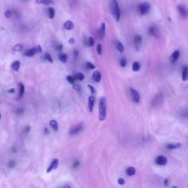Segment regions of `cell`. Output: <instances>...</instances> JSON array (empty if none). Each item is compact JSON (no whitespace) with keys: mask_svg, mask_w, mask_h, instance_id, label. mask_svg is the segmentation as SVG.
<instances>
[{"mask_svg":"<svg viewBox=\"0 0 188 188\" xmlns=\"http://www.w3.org/2000/svg\"><path fill=\"white\" fill-rule=\"evenodd\" d=\"M110 11L116 22H119L120 18V10L116 0H112L110 4Z\"/></svg>","mask_w":188,"mask_h":188,"instance_id":"cell-1","label":"cell"},{"mask_svg":"<svg viewBox=\"0 0 188 188\" xmlns=\"http://www.w3.org/2000/svg\"><path fill=\"white\" fill-rule=\"evenodd\" d=\"M105 104V99L103 97L100 98L99 102V119L100 121H103L106 118L107 110Z\"/></svg>","mask_w":188,"mask_h":188,"instance_id":"cell-2","label":"cell"},{"mask_svg":"<svg viewBox=\"0 0 188 188\" xmlns=\"http://www.w3.org/2000/svg\"><path fill=\"white\" fill-rule=\"evenodd\" d=\"M151 8V6L148 3L145 2L139 5L137 7L138 13L140 15L142 16L148 13Z\"/></svg>","mask_w":188,"mask_h":188,"instance_id":"cell-3","label":"cell"},{"mask_svg":"<svg viewBox=\"0 0 188 188\" xmlns=\"http://www.w3.org/2000/svg\"><path fill=\"white\" fill-rule=\"evenodd\" d=\"M148 32L151 36L155 38H158L159 36V30L157 26L155 25H152L149 27L148 29Z\"/></svg>","mask_w":188,"mask_h":188,"instance_id":"cell-4","label":"cell"},{"mask_svg":"<svg viewBox=\"0 0 188 188\" xmlns=\"http://www.w3.org/2000/svg\"><path fill=\"white\" fill-rule=\"evenodd\" d=\"M130 93L131 98L134 102L136 103H138L140 102V95L136 90L133 88H130Z\"/></svg>","mask_w":188,"mask_h":188,"instance_id":"cell-5","label":"cell"},{"mask_svg":"<svg viewBox=\"0 0 188 188\" xmlns=\"http://www.w3.org/2000/svg\"><path fill=\"white\" fill-rule=\"evenodd\" d=\"M38 53H39V50H38V48L37 46L27 50L26 53H24V55L27 57H33V56H34Z\"/></svg>","mask_w":188,"mask_h":188,"instance_id":"cell-6","label":"cell"},{"mask_svg":"<svg viewBox=\"0 0 188 188\" xmlns=\"http://www.w3.org/2000/svg\"><path fill=\"white\" fill-rule=\"evenodd\" d=\"M142 39L140 36L139 35H136L134 37V44L136 49L137 50L140 49V46L142 43Z\"/></svg>","mask_w":188,"mask_h":188,"instance_id":"cell-7","label":"cell"},{"mask_svg":"<svg viewBox=\"0 0 188 188\" xmlns=\"http://www.w3.org/2000/svg\"><path fill=\"white\" fill-rule=\"evenodd\" d=\"M83 126L82 124H79L77 125H76L74 127L71 128V129L69 131V134L71 135H74L78 133L79 132L81 131L83 129Z\"/></svg>","mask_w":188,"mask_h":188,"instance_id":"cell-8","label":"cell"},{"mask_svg":"<svg viewBox=\"0 0 188 188\" xmlns=\"http://www.w3.org/2000/svg\"><path fill=\"white\" fill-rule=\"evenodd\" d=\"M58 159H54L53 161V162H52V163H51V165H50L49 167L46 170V172L48 173L50 172L51 171H52L53 170L56 169L58 166Z\"/></svg>","mask_w":188,"mask_h":188,"instance_id":"cell-9","label":"cell"},{"mask_svg":"<svg viewBox=\"0 0 188 188\" xmlns=\"http://www.w3.org/2000/svg\"><path fill=\"white\" fill-rule=\"evenodd\" d=\"M156 162L157 165L160 166H164L166 165L167 162V159L166 158V157L163 156H158L157 159H156Z\"/></svg>","mask_w":188,"mask_h":188,"instance_id":"cell-10","label":"cell"},{"mask_svg":"<svg viewBox=\"0 0 188 188\" xmlns=\"http://www.w3.org/2000/svg\"><path fill=\"white\" fill-rule=\"evenodd\" d=\"M179 55H180L179 51L175 50L172 54V55L170 56V61L172 63H175V62H177V61L178 60L179 57Z\"/></svg>","mask_w":188,"mask_h":188,"instance_id":"cell-11","label":"cell"},{"mask_svg":"<svg viewBox=\"0 0 188 188\" xmlns=\"http://www.w3.org/2000/svg\"><path fill=\"white\" fill-rule=\"evenodd\" d=\"M95 102V97L93 96H90L88 98V108L90 113H92Z\"/></svg>","mask_w":188,"mask_h":188,"instance_id":"cell-12","label":"cell"},{"mask_svg":"<svg viewBox=\"0 0 188 188\" xmlns=\"http://www.w3.org/2000/svg\"><path fill=\"white\" fill-rule=\"evenodd\" d=\"M99 33L100 39H103L105 36V24L104 23H103L101 24L100 29L99 31Z\"/></svg>","mask_w":188,"mask_h":188,"instance_id":"cell-13","label":"cell"},{"mask_svg":"<svg viewBox=\"0 0 188 188\" xmlns=\"http://www.w3.org/2000/svg\"><path fill=\"white\" fill-rule=\"evenodd\" d=\"M178 9L179 11L180 15H182L183 17H186L187 16V12L185 7L182 5H179L178 6Z\"/></svg>","mask_w":188,"mask_h":188,"instance_id":"cell-14","label":"cell"},{"mask_svg":"<svg viewBox=\"0 0 188 188\" xmlns=\"http://www.w3.org/2000/svg\"><path fill=\"white\" fill-rule=\"evenodd\" d=\"M36 3L38 4H42L45 6H49L54 4L53 0H36Z\"/></svg>","mask_w":188,"mask_h":188,"instance_id":"cell-15","label":"cell"},{"mask_svg":"<svg viewBox=\"0 0 188 188\" xmlns=\"http://www.w3.org/2000/svg\"><path fill=\"white\" fill-rule=\"evenodd\" d=\"M64 27L66 29L70 30L74 29V24L73 23V22L71 21V20H67V21L65 22L64 24Z\"/></svg>","mask_w":188,"mask_h":188,"instance_id":"cell-16","label":"cell"},{"mask_svg":"<svg viewBox=\"0 0 188 188\" xmlns=\"http://www.w3.org/2000/svg\"><path fill=\"white\" fill-rule=\"evenodd\" d=\"M92 78L95 82H100V81L101 80V75L99 71H96L95 72H94L92 76Z\"/></svg>","mask_w":188,"mask_h":188,"instance_id":"cell-17","label":"cell"},{"mask_svg":"<svg viewBox=\"0 0 188 188\" xmlns=\"http://www.w3.org/2000/svg\"><path fill=\"white\" fill-rule=\"evenodd\" d=\"M115 45H116V47L117 48L118 50L119 51L120 53H124L125 48H124V45L123 44V43H121L120 41H118L116 42Z\"/></svg>","mask_w":188,"mask_h":188,"instance_id":"cell-18","label":"cell"},{"mask_svg":"<svg viewBox=\"0 0 188 188\" xmlns=\"http://www.w3.org/2000/svg\"><path fill=\"white\" fill-rule=\"evenodd\" d=\"M67 57H68L66 53H61L58 55L59 60H60V61L61 62H63V63H65V62L67 61Z\"/></svg>","mask_w":188,"mask_h":188,"instance_id":"cell-19","label":"cell"},{"mask_svg":"<svg viewBox=\"0 0 188 188\" xmlns=\"http://www.w3.org/2000/svg\"><path fill=\"white\" fill-rule=\"evenodd\" d=\"M188 79V67L185 66L183 68L182 73V79L185 81Z\"/></svg>","mask_w":188,"mask_h":188,"instance_id":"cell-20","label":"cell"},{"mask_svg":"<svg viewBox=\"0 0 188 188\" xmlns=\"http://www.w3.org/2000/svg\"><path fill=\"white\" fill-rule=\"evenodd\" d=\"M48 16L49 17L50 19H53L55 17V9L53 7H50L48 9Z\"/></svg>","mask_w":188,"mask_h":188,"instance_id":"cell-21","label":"cell"},{"mask_svg":"<svg viewBox=\"0 0 188 188\" xmlns=\"http://www.w3.org/2000/svg\"><path fill=\"white\" fill-rule=\"evenodd\" d=\"M23 49V45L21 44H18L12 48V50L16 52H20Z\"/></svg>","mask_w":188,"mask_h":188,"instance_id":"cell-22","label":"cell"},{"mask_svg":"<svg viewBox=\"0 0 188 188\" xmlns=\"http://www.w3.org/2000/svg\"><path fill=\"white\" fill-rule=\"evenodd\" d=\"M50 125L55 131H57L58 126L57 122L55 120H52L50 121Z\"/></svg>","mask_w":188,"mask_h":188,"instance_id":"cell-23","label":"cell"},{"mask_svg":"<svg viewBox=\"0 0 188 188\" xmlns=\"http://www.w3.org/2000/svg\"><path fill=\"white\" fill-rule=\"evenodd\" d=\"M20 62L19 61H16L13 62L12 65V68H13V70L16 71H18L19 67H20Z\"/></svg>","mask_w":188,"mask_h":188,"instance_id":"cell-24","label":"cell"},{"mask_svg":"<svg viewBox=\"0 0 188 188\" xmlns=\"http://www.w3.org/2000/svg\"><path fill=\"white\" fill-rule=\"evenodd\" d=\"M181 146H182V145H181L180 144H179V143L170 144L167 146V148L169 149H175V148H180Z\"/></svg>","mask_w":188,"mask_h":188,"instance_id":"cell-25","label":"cell"},{"mask_svg":"<svg viewBox=\"0 0 188 188\" xmlns=\"http://www.w3.org/2000/svg\"><path fill=\"white\" fill-rule=\"evenodd\" d=\"M136 173V169L134 167H129L126 170V174L127 175L129 176L134 175Z\"/></svg>","mask_w":188,"mask_h":188,"instance_id":"cell-26","label":"cell"},{"mask_svg":"<svg viewBox=\"0 0 188 188\" xmlns=\"http://www.w3.org/2000/svg\"><path fill=\"white\" fill-rule=\"evenodd\" d=\"M19 98H22L23 97L24 93V90H25V88H24V86L22 83H19Z\"/></svg>","mask_w":188,"mask_h":188,"instance_id":"cell-27","label":"cell"},{"mask_svg":"<svg viewBox=\"0 0 188 188\" xmlns=\"http://www.w3.org/2000/svg\"><path fill=\"white\" fill-rule=\"evenodd\" d=\"M75 78L76 79H78V80H79V81H83V79H85V75L83 74V73L82 72H79V73H78V74H76L75 76Z\"/></svg>","mask_w":188,"mask_h":188,"instance_id":"cell-28","label":"cell"},{"mask_svg":"<svg viewBox=\"0 0 188 188\" xmlns=\"http://www.w3.org/2000/svg\"><path fill=\"white\" fill-rule=\"evenodd\" d=\"M140 65L138 62H134L133 65V70L134 71L137 72L140 70Z\"/></svg>","mask_w":188,"mask_h":188,"instance_id":"cell-29","label":"cell"},{"mask_svg":"<svg viewBox=\"0 0 188 188\" xmlns=\"http://www.w3.org/2000/svg\"><path fill=\"white\" fill-rule=\"evenodd\" d=\"M87 44V45L89 47H92L94 45V44H95V40H94V38L92 37H89Z\"/></svg>","mask_w":188,"mask_h":188,"instance_id":"cell-30","label":"cell"},{"mask_svg":"<svg viewBox=\"0 0 188 188\" xmlns=\"http://www.w3.org/2000/svg\"><path fill=\"white\" fill-rule=\"evenodd\" d=\"M66 79L67 80V81L69 83H71V84H74V83H75V81L76 79H75V77H74V76H67Z\"/></svg>","mask_w":188,"mask_h":188,"instance_id":"cell-31","label":"cell"},{"mask_svg":"<svg viewBox=\"0 0 188 188\" xmlns=\"http://www.w3.org/2000/svg\"><path fill=\"white\" fill-rule=\"evenodd\" d=\"M44 58H45V60H46L48 61H49V62H50V63H53V58H52V57H51V56L50 54H49L48 53L45 54V55H44Z\"/></svg>","mask_w":188,"mask_h":188,"instance_id":"cell-32","label":"cell"},{"mask_svg":"<svg viewBox=\"0 0 188 188\" xmlns=\"http://www.w3.org/2000/svg\"><path fill=\"white\" fill-rule=\"evenodd\" d=\"M126 64H127V61L126 60V58H122L121 60V61H120V66H121L122 67H124L126 66Z\"/></svg>","mask_w":188,"mask_h":188,"instance_id":"cell-33","label":"cell"},{"mask_svg":"<svg viewBox=\"0 0 188 188\" xmlns=\"http://www.w3.org/2000/svg\"><path fill=\"white\" fill-rule=\"evenodd\" d=\"M97 52L99 55L102 54V45L100 44H98L97 46Z\"/></svg>","mask_w":188,"mask_h":188,"instance_id":"cell-34","label":"cell"},{"mask_svg":"<svg viewBox=\"0 0 188 188\" xmlns=\"http://www.w3.org/2000/svg\"><path fill=\"white\" fill-rule=\"evenodd\" d=\"M87 67L90 69H95L96 68V66H95V65H93L92 63H91L90 62H87Z\"/></svg>","mask_w":188,"mask_h":188,"instance_id":"cell-35","label":"cell"},{"mask_svg":"<svg viewBox=\"0 0 188 188\" xmlns=\"http://www.w3.org/2000/svg\"><path fill=\"white\" fill-rule=\"evenodd\" d=\"M12 13L9 10H7V11L5 12V16L7 18H9L11 17Z\"/></svg>","mask_w":188,"mask_h":188,"instance_id":"cell-36","label":"cell"},{"mask_svg":"<svg viewBox=\"0 0 188 188\" xmlns=\"http://www.w3.org/2000/svg\"><path fill=\"white\" fill-rule=\"evenodd\" d=\"M87 86H88V87L89 88V89L90 90V92H91V93H92V95H94V94L96 93L95 88H94L92 86L90 85H88Z\"/></svg>","mask_w":188,"mask_h":188,"instance_id":"cell-37","label":"cell"},{"mask_svg":"<svg viewBox=\"0 0 188 188\" xmlns=\"http://www.w3.org/2000/svg\"><path fill=\"white\" fill-rule=\"evenodd\" d=\"M8 165V167H9V168H13V167H15V165H16V162L14 161H9Z\"/></svg>","mask_w":188,"mask_h":188,"instance_id":"cell-38","label":"cell"},{"mask_svg":"<svg viewBox=\"0 0 188 188\" xmlns=\"http://www.w3.org/2000/svg\"><path fill=\"white\" fill-rule=\"evenodd\" d=\"M73 88H74L75 90L77 92H80L81 91V88H80V86H79L77 85H75L73 86Z\"/></svg>","mask_w":188,"mask_h":188,"instance_id":"cell-39","label":"cell"},{"mask_svg":"<svg viewBox=\"0 0 188 188\" xmlns=\"http://www.w3.org/2000/svg\"><path fill=\"white\" fill-rule=\"evenodd\" d=\"M118 183H119L120 184V185H124V184H125V181L123 178H119V179H118Z\"/></svg>","mask_w":188,"mask_h":188,"instance_id":"cell-40","label":"cell"},{"mask_svg":"<svg viewBox=\"0 0 188 188\" xmlns=\"http://www.w3.org/2000/svg\"><path fill=\"white\" fill-rule=\"evenodd\" d=\"M75 39L74 38H69V39L68 40V43L70 44V45H74L75 44Z\"/></svg>","mask_w":188,"mask_h":188,"instance_id":"cell-41","label":"cell"},{"mask_svg":"<svg viewBox=\"0 0 188 188\" xmlns=\"http://www.w3.org/2000/svg\"><path fill=\"white\" fill-rule=\"evenodd\" d=\"M30 127L29 126H26L25 127H24V132L25 133H28V132L30 130Z\"/></svg>","mask_w":188,"mask_h":188,"instance_id":"cell-42","label":"cell"},{"mask_svg":"<svg viewBox=\"0 0 188 188\" xmlns=\"http://www.w3.org/2000/svg\"><path fill=\"white\" fill-rule=\"evenodd\" d=\"M79 55V52L77 50H75L74 51V55L75 58H77Z\"/></svg>","mask_w":188,"mask_h":188,"instance_id":"cell-43","label":"cell"},{"mask_svg":"<svg viewBox=\"0 0 188 188\" xmlns=\"http://www.w3.org/2000/svg\"><path fill=\"white\" fill-rule=\"evenodd\" d=\"M62 48H63V45H62V44L58 45L56 46V50L58 51H61L62 49Z\"/></svg>","mask_w":188,"mask_h":188,"instance_id":"cell-44","label":"cell"},{"mask_svg":"<svg viewBox=\"0 0 188 188\" xmlns=\"http://www.w3.org/2000/svg\"><path fill=\"white\" fill-rule=\"evenodd\" d=\"M23 113V110L22 109H19L17 111V113L18 114H22Z\"/></svg>","mask_w":188,"mask_h":188,"instance_id":"cell-45","label":"cell"},{"mask_svg":"<svg viewBox=\"0 0 188 188\" xmlns=\"http://www.w3.org/2000/svg\"><path fill=\"white\" fill-rule=\"evenodd\" d=\"M79 164V162H75L74 163V165H73V167H74V168H76V167H77V166H78Z\"/></svg>","mask_w":188,"mask_h":188,"instance_id":"cell-46","label":"cell"},{"mask_svg":"<svg viewBox=\"0 0 188 188\" xmlns=\"http://www.w3.org/2000/svg\"><path fill=\"white\" fill-rule=\"evenodd\" d=\"M38 50H39V53H42V51H43L42 50V48H41V46H40V45H38Z\"/></svg>","mask_w":188,"mask_h":188,"instance_id":"cell-47","label":"cell"},{"mask_svg":"<svg viewBox=\"0 0 188 188\" xmlns=\"http://www.w3.org/2000/svg\"><path fill=\"white\" fill-rule=\"evenodd\" d=\"M8 92H9V93H15V89H14V88H12V89H11L8 90Z\"/></svg>","mask_w":188,"mask_h":188,"instance_id":"cell-48","label":"cell"},{"mask_svg":"<svg viewBox=\"0 0 188 188\" xmlns=\"http://www.w3.org/2000/svg\"><path fill=\"white\" fill-rule=\"evenodd\" d=\"M44 133L46 134H48L49 133V130H48V128H44Z\"/></svg>","mask_w":188,"mask_h":188,"instance_id":"cell-49","label":"cell"},{"mask_svg":"<svg viewBox=\"0 0 188 188\" xmlns=\"http://www.w3.org/2000/svg\"><path fill=\"white\" fill-rule=\"evenodd\" d=\"M168 179H166L165 180V185L166 186H167V184H168Z\"/></svg>","mask_w":188,"mask_h":188,"instance_id":"cell-50","label":"cell"},{"mask_svg":"<svg viewBox=\"0 0 188 188\" xmlns=\"http://www.w3.org/2000/svg\"><path fill=\"white\" fill-rule=\"evenodd\" d=\"M64 187H70V186H69V185H65L64 186Z\"/></svg>","mask_w":188,"mask_h":188,"instance_id":"cell-51","label":"cell"},{"mask_svg":"<svg viewBox=\"0 0 188 188\" xmlns=\"http://www.w3.org/2000/svg\"></svg>","mask_w":188,"mask_h":188,"instance_id":"cell-52","label":"cell"}]
</instances>
